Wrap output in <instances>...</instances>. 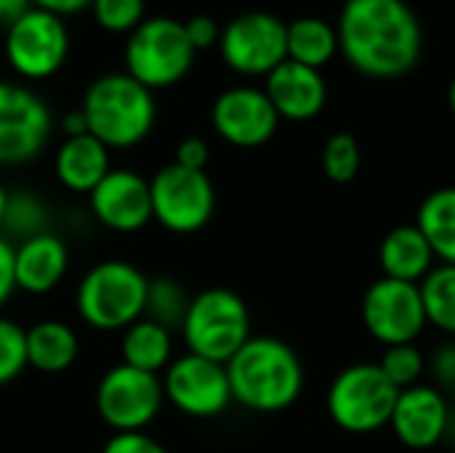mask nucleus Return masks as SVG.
Wrapping results in <instances>:
<instances>
[{"label": "nucleus", "mask_w": 455, "mask_h": 453, "mask_svg": "<svg viewBox=\"0 0 455 453\" xmlns=\"http://www.w3.org/2000/svg\"><path fill=\"white\" fill-rule=\"evenodd\" d=\"M400 390L384 376L379 363H352L328 390V414L349 435H371L389 425Z\"/></svg>", "instance_id": "7"}, {"label": "nucleus", "mask_w": 455, "mask_h": 453, "mask_svg": "<svg viewBox=\"0 0 455 453\" xmlns=\"http://www.w3.org/2000/svg\"><path fill=\"white\" fill-rule=\"evenodd\" d=\"M232 400L256 414L291 409L304 390V366L296 350L275 336H251L227 363Z\"/></svg>", "instance_id": "2"}, {"label": "nucleus", "mask_w": 455, "mask_h": 453, "mask_svg": "<svg viewBox=\"0 0 455 453\" xmlns=\"http://www.w3.org/2000/svg\"><path fill=\"white\" fill-rule=\"evenodd\" d=\"M112 171L109 150L91 133L67 136L53 158V174L69 192L91 195L93 187Z\"/></svg>", "instance_id": "20"}, {"label": "nucleus", "mask_w": 455, "mask_h": 453, "mask_svg": "<svg viewBox=\"0 0 455 453\" xmlns=\"http://www.w3.org/2000/svg\"><path fill=\"white\" fill-rule=\"evenodd\" d=\"M152 222L173 235L200 232L216 211V190L205 171H189L176 163L163 166L149 179Z\"/></svg>", "instance_id": "8"}, {"label": "nucleus", "mask_w": 455, "mask_h": 453, "mask_svg": "<svg viewBox=\"0 0 455 453\" xmlns=\"http://www.w3.org/2000/svg\"><path fill=\"white\" fill-rule=\"evenodd\" d=\"M211 120L224 142H229L232 147L251 150L267 144L275 136L280 115L275 112L272 101L261 88L237 85L219 93L211 109Z\"/></svg>", "instance_id": "15"}, {"label": "nucleus", "mask_w": 455, "mask_h": 453, "mask_svg": "<svg viewBox=\"0 0 455 453\" xmlns=\"http://www.w3.org/2000/svg\"><path fill=\"white\" fill-rule=\"evenodd\" d=\"M363 326L384 347L413 344L429 326L419 286L392 278L376 280L363 296Z\"/></svg>", "instance_id": "12"}, {"label": "nucleus", "mask_w": 455, "mask_h": 453, "mask_svg": "<svg viewBox=\"0 0 455 453\" xmlns=\"http://www.w3.org/2000/svg\"><path fill=\"white\" fill-rule=\"evenodd\" d=\"M416 227L429 240L437 262L455 267V187L435 190L421 200Z\"/></svg>", "instance_id": "24"}, {"label": "nucleus", "mask_w": 455, "mask_h": 453, "mask_svg": "<svg viewBox=\"0 0 455 453\" xmlns=\"http://www.w3.org/2000/svg\"><path fill=\"white\" fill-rule=\"evenodd\" d=\"M427 368H429V374H432L440 392L455 390V342L437 347L432 360L427 363Z\"/></svg>", "instance_id": "34"}, {"label": "nucleus", "mask_w": 455, "mask_h": 453, "mask_svg": "<svg viewBox=\"0 0 455 453\" xmlns=\"http://www.w3.org/2000/svg\"><path fill=\"white\" fill-rule=\"evenodd\" d=\"M163 403V379L125 363L112 366L96 384V414L115 433H144Z\"/></svg>", "instance_id": "9"}, {"label": "nucleus", "mask_w": 455, "mask_h": 453, "mask_svg": "<svg viewBox=\"0 0 455 453\" xmlns=\"http://www.w3.org/2000/svg\"><path fill=\"white\" fill-rule=\"evenodd\" d=\"M123 363L147 374H160L173 360V331L141 318L123 331L120 339Z\"/></svg>", "instance_id": "23"}, {"label": "nucleus", "mask_w": 455, "mask_h": 453, "mask_svg": "<svg viewBox=\"0 0 455 453\" xmlns=\"http://www.w3.org/2000/svg\"><path fill=\"white\" fill-rule=\"evenodd\" d=\"M0 230L5 235L21 238V240L35 238L40 232H48L45 206L32 192H8L5 219H3V227Z\"/></svg>", "instance_id": "28"}, {"label": "nucleus", "mask_w": 455, "mask_h": 453, "mask_svg": "<svg viewBox=\"0 0 455 453\" xmlns=\"http://www.w3.org/2000/svg\"><path fill=\"white\" fill-rule=\"evenodd\" d=\"M421 302L427 312V323L453 334L455 336V267L453 264H437L421 283Z\"/></svg>", "instance_id": "26"}, {"label": "nucleus", "mask_w": 455, "mask_h": 453, "mask_svg": "<svg viewBox=\"0 0 455 453\" xmlns=\"http://www.w3.org/2000/svg\"><path fill=\"white\" fill-rule=\"evenodd\" d=\"M5 206H8V190L0 184V227H3V219H5Z\"/></svg>", "instance_id": "42"}, {"label": "nucleus", "mask_w": 455, "mask_h": 453, "mask_svg": "<svg viewBox=\"0 0 455 453\" xmlns=\"http://www.w3.org/2000/svg\"><path fill=\"white\" fill-rule=\"evenodd\" d=\"M69 53V32L64 16L45 8L27 11L11 29H5V56L13 72L29 80L51 77L61 69Z\"/></svg>", "instance_id": "10"}, {"label": "nucleus", "mask_w": 455, "mask_h": 453, "mask_svg": "<svg viewBox=\"0 0 455 453\" xmlns=\"http://www.w3.org/2000/svg\"><path fill=\"white\" fill-rule=\"evenodd\" d=\"M251 336V312L243 296L229 288H205L192 296L181 323L187 352L227 366Z\"/></svg>", "instance_id": "5"}, {"label": "nucleus", "mask_w": 455, "mask_h": 453, "mask_svg": "<svg viewBox=\"0 0 455 453\" xmlns=\"http://www.w3.org/2000/svg\"><path fill=\"white\" fill-rule=\"evenodd\" d=\"M61 128H64V133H67V136H83V133H88V123H85L83 109L77 107V109L67 112V115H64V120H61Z\"/></svg>", "instance_id": "40"}, {"label": "nucleus", "mask_w": 455, "mask_h": 453, "mask_svg": "<svg viewBox=\"0 0 455 453\" xmlns=\"http://www.w3.org/2000/svg\"><path fill=\"white\" fill-rule=\"evenodd\" d=\"M16 291L13 278V243L0 235V310L8 304L11 294Z\"/></svg>", "instance_id": "37"}, {"label": "nucleus", "mask_w": 455, "mask_h": 453, "mask_svg": "<svg viewBox=\"0 0 455 453\" xmlns=\"http://www.w3.org/2000/svg\"><path fill=\"white\" fill-rule=\"evenodd\" d=\"M32 8V0H0V29H11Z\"/></svg>", "instance_id": "38"}, {"label": "nucleus", "mask_w": 455, "mask_h": 453, "mask_svg": "<svg viewBox=\"0 0 455 453\" xmlns=\"http://www.w3.org/2000/svg\"><path fill=\"white\" fill-rule=\"evenodd\" d=\"M189 296L184 286L173 278H152L147 288V304H144V318L168 328V331H181V323L189 310Z\"/></svg>", "instance_id": "27"}, {"label": "nucleus", "mask_w": 455, "mask_h": 453, "mask_svg": "<svg viewBox=\"0 0 455 453\" xmlns=\"http://www.w3.org/2000/svg\"><path fill=\"white\" fill-rule=\"evenodd\" d=\"M336 35L349 64L371 77H400L421 56V24L403 0H347Z\"/></svg>", "instance_id": "1"}, {"label": "nucleus", "mask_w": 455, "mask_h": 453, "mask_svg": "<svg viewBox=\"0 0 455 453\" xmlns=\"http://www.w3.org/2000/svg\"><path fill=\"white\" fill-rule=\"evenodd\" d=\"M224 61L243 75H269L288 59V24L275 13L248 11L232 19L219 37Z\"/></svg>", "instance_id": "13"}, {"label": "nucleus", "mask_w": 455, "mask_h": 453, "mask_svg": "<svg viewBox=\"0 0 455 453\" xmlns=\"http://www.w3.org/2000/svg\"><path fill=\"white\" fill-rule=\"evenodd\" d=\"M184 29H187V37L195 45V51L208 48V45L219 43V37H221V29H219L216 19L208 16V13H197V16L187 19L184 21Z\"/></svg>", "instance_id": "36"}, {"label": "nucleus", "mask_w": 455, "mask_h": 453, "mask_svg": "<svg viewBox=\"0 0 455 453\" xmlns=\"http://www.w3.org/2000/svg\"><path fill=\"white\" fill-rule=\"evenodd\" d=\"M67 267H69L67 243L51 230L13 246V278H16V288L24 294L40 296L53 291L64 280Z\"/></svg>", "instance_id": "19"}, {"label": "nucleus", "mask_w": 455, "mask_h": 453, "mask_svg": "<svg viewBox=\"0 0 455 453\" xmlns=\"http://www.w3.org/2000/svg\"><path fill=\"white\" fill-rule=\"evenodd\" d=\"M149 278L123 259L93 264L77 283L75 307L85 326L96 331H125L144 318Z\"/></svg>", "instance_id": "4"}, {"label": "nucleus", "mask_w": 455, "mask_h": 453, "mask_svg": "<svg viewBox=\"0 0 455 453\" xmlns=\"http://www.w3.org/2000/svg\"><path fill=\"white\" fill-rule=\"evenodd\" d=\"M379 262H381L384 278L419 286L435 270L437 256L416 224H403V227L389 230L387 238L381 240Z\"/></svg>", "instance_id": "21"}, {"label": "nucleus", "mask_w": 455, "mask_h": 453, "mask_svg": "<svg viewBox=\"0 0 455 453\" xmlns=\"http://www.w3.org/2000/svg\"><path fill=\"white\" fill-rule=\"evenodd\" d=\"M448 417L451 403L445 392H440L435 384H413L408 390H400L389 427L405 449L429 451L445 441Z\"/></svg>", "instance_id": "17"}, {"label": "nucleus", "mask_w": 455, "mask_h": 453, "mask_svg": "<svg viewBox=\"0 0 455 453\" xmlns=\"http://www.w3.org/2000/svg\"><path fill=\"white\" fill-rule=\"evenodd\" d=\"M93 19L109 32H133L144 21V0H91Z\"/></svg>", "instance_id": "32"}, {"label": "nucleus", "mask_w": 455, "mask_h": 453, "mask_svg": "<svg viewBox=\"0 0 455 453\" xmlns=\"http://www.w3.org/2000/svg\"><path fill=\"white\" fill-rule=\"evenodd\" d=\"M37 8H45L51 13H59V16H67V13H75L85 5H91V0H32Z\"/></svg>", "instance_id": "39"}, {"label": "nucleus", "mask_w": 455, "mask_h": 453, "mask_svg": "<svg viewBox=\"0 0 455 453\" xmlns=\"http://www.w3.org/2000/svg\"><path fill=\"white\" fill-rule=\"evenodd\" d=\"M208 160H211V150H208L205 139H200V136H187V139H181V144L176 147V160H173V163L181 166V168H189V171H205Z\"/></svg>", "instance_id": "35"}, {"label": "nucleus", "mask_w": 455, "mask_h": 453, "mask_svg": "<svg viewBox=\"0 0 455 453\" xmlns=\"http://www.w3.org/2000/svg\"><path fill=\"white\" fill-rule=\"evenodd\" d=\"M445 441H451L455 446V403L451 406V417H448V433H445Z\"/></svg>", "instance_id": "41"}, {"label": "nucleus", "mask_w": 455, "mask_h": 453, "mask_svg": "<svg viewBox=\"0 0 455 453\" xmlns=\"http://www.w3.org/2000/svg\"><path fill=\"white\" fill-rule=\"evenodd\" d=\"M360 144L352 133L341 131V133H333L325 147H323V171L331 182L336 184H347L357 176L360 171Z\"/></svg>", "instance_id": "30"}, {"label": "nucleus", "mask_w": 455, "mask_h": 453, "mask_svg": "<svg viewBox=\"0 0 455 453\" xmlns=\"http://www.w3.org/2000/svg\"><path fill=\"white\" fill-rule=\"evenodd\" d=\"M27 368V328L0 318V387L19 379Z\"/></svg>", "instance_id": "31"}, {"label": "nucleus", "mask_w": 455, "mask_h": 453, "mask_svg": "<svg viewBox=\"0 0 455 453\" xmlns=\"http://www.w3.org/2000/svg\"><path fill=\"white\" fill-rule=\"evenodd\" d=\"M93 219L112 232H139L152 222L149 182L128 168H112L88 195Z\"/></svg>", "instance_id": "16"}, {"label": "nucleus", "mask_w": 455, "mask_h": 453, "mask_svg": "<svg viewBox=\"0 0 455 453\" xmlns=\"http://www.w3.org/2000/svg\"><path fill=\"white\" fill-rule=\"evenodd\" d=\"M195 45L187 37L184 21L171 16L144 19L125 43V72L147 85L168 88L187 77L195 64Z\"/></svg>", "instance_id": "6"}, {"label": "nucleus", "mask_w": 455, "mask_h": 453, "mask_svg": "<svg viewBox=\"0 0 455 453\" xmlns=\"http://www.w3.org/2000/svg\"><path fill=\"white\" fill-rule=\"evenodd\" d=\"M264 93L272 101L275 112L288 120H309L320 115L328 99V88L320 69L304 67L291 59H285L267 75Z\"/></svg>", "instance_id": "18"}, {"label": "nucleus", "mask_w": 455, "mask_h": 453, "mask_svg": "<svg viewBox=\"0 0 455 453\" xmlns=\"http://www.w3.org/2000/svg\"><path fill=\"white\" fill-rule=\"evenodd\" d=\"M381 371L384 376L397 387V390H408L413 384H421V376L427 374V358L424 352L413 344H395L384 350L381 358Z\"/></svg>", "instance_id": "29"}, {"label": "nucleus", "mask_w": 455, "mask_h": 453, "mask_svg": "<svg viewBox=\"0 0 455 453\" xmlns=\"http://www.w3.org/2000/svg\"><path fill=\"white\" fill-rule=\"evenodd\" d=\"M336 48H339L336 29L317 16H304L288 24V59L291 61L320 69L323 64L333 59Z\"/></svg>", "instance_id": "25"}, {"label": "nucleus", "mask_w": 455, "mask_h": 453, "mask_svg": "<svg viewBox=\"0 0 455 453\" xmlns=\"http://www.w3.org/2000/svg\"><path fill=\"white\" fill-rule=\"evenodd\" d=\"M88 133L107 150H128L141 144L155 125V99L147 85L128 72L99 75L80 104Z\"/></svg>", "instance_id": "3"}, {"label": "nucleus", "mask_w": 455, "mask_h": 453, "mask_svg": "<svg viewBox=\"0 0 455 453\" xmlns=\"http://www.w3.org/2000/svg\"><path fill=\"white\" fill-rule=\"evenodd\" d=\"M77 334L61 320H40L27 328V366L40 374H61L77 360Z\"/></svg>", "instance_id": "22"}, {"label": "nucleus", "mask_w": 455, "mask_h": 453, "mask_svg": "<svg viewBox=\"0 0 455 453\" xmlns=\"http://www.w3.org/2000/svg\"><path fill=\"white\" fill-rule=\"evenodd\" d=\"M448 104H451V112L455 115V77L453 83H451V88H448Z\"/></svg>", "instance_id": "43"}, {"label": "nucleus", "mask_w": 455, "mask_h": 453, "mask_svg": "<svg viewBox=\"0 0 455 453\" xmlns=\"http://www.w3.org/2000/svg\"><path fill=\"white\" fill-rule=\"evenodd\" d=\"M48 136V104L27 85L0 80V166H19L37 158Z\"/></svg>", "instance_id": "14"}, {"label": "nucleus", "mask_w": 455, "mask_h": 453, "mask_svg": "<svg viewBox=\"0 0 455 453\" xmlns=\"http://www.w3.org/2000/svg\"><path fill=\"white\" fill-rule=\"evenodd\" d=\"M101 453H168L147 433H115Z\"/></svg>", "instance_id": "33"}, {"label": "nucleus", "mask_w": 455, "mask_h": 453, "mask_svg": "<svg viewBox=\"0 0 455 453\" xmlns=\"http://www.w3.org/2000/svg\"><path fill=\"white\" fill-rule=\"evenodd\" d=\"M163 395L184 417L213 419L232 403L227 366L192 352L173 358L163 371Z\"/></svg>", "instance_id": "11"}]
</instances>
